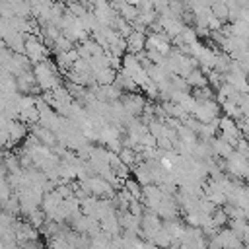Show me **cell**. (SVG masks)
Instances as JSON below:
<instances>
[{
	"label": "cell",
	"mask_w": 249,
	"mask_h": 249,
	"mask_svg": "<svg viewBox=\"0 0 249 249\" xmlns=\"http://www.w3.org/2000/svg\"><path fill=\"white\" fill-rule=\"evenodd\" d=\"M210 12H212V16H216L222 23H228V21H230V6H228V2H224V0H214V2L210 4Z\"/></svg>",
	"instance_id": "5b68a950"
},
{
	"label": "cell",
	"mask_w": 249,
	"mask_h": 249,
	"mask_svg": "<svg viewBox=\"0 0 249 249\" xmlns=\"http://www.w3.org/2000/svg\"><path fill=\"white\" fill-rule=\"evenodd\" d=\"M33 76H35V82L39 84L41 89H54V88H58V74H56L54 66L47 58L35 64Z\"/></svg>",
	"instance_id": "6da1fadb"
},
{
	"label": "cell",
	"mask_w": 249,
	"mask_h": 249,
	"mask_svg": "<svg viewBox=\"0 0 249 249\" xmlns=\"http://www.w3.org/2000/svg\"><path fill=\"white\" fill-rule=\"evenodd\" d=\"M247 78H249V74H247Z\"/></svg>",
	"instance_id": "8992f818"
},
{
	"label": "cell",
	"mask_w": 249,
	"mask_h": 249,
	"mask_svg": "<svg viewBox=\"0 0 249 249\" xmlns=\"http://www.w3.org/2000/svg\"><path fill=\"white\" fill-rule=\"evenodd\" d=\"M146 39H148V35H144V31L134 29V31L126 37V51L132 53V54H140V53L146 49Z\"/></svg>",
	"instance_id": "277c9868"
},
{
	"label": "cell",
	"mask_w": 249,
	"mask_h": 249,
	"mask_svg": "<svg viewBox=\"0 0 249 249\" xmlns=\"http://www.w3.org/2000/svg\"><path fill=\"white\" fill-rule=\"evenodd\" d=\"M218 128H220V134L224 140H228L233 148L235 144L241 140V132H239V126H237V121L230 119V117H222L218 121Z\"/></svg>",
	"instance_id": "7a4b0ae2"
},
{
	"label": "cell",
	"mask_w": 249,
	"mask_h": 249,
	"mask_svg": "<svg viewBox=\"0 0 249 249\" xmlns=\"http://www.w3.org/2000/svg\"><path fill=\"white\" fill-rule=\"evenodd\" d=\"M23 53H25V56L31 60V62H41V60H45V56H47V49H45V43L43 41H39L35 35H31V37H25V47H23Z\"/></svg>",
	"instance_id": "3957f363"
}]
</instances>
